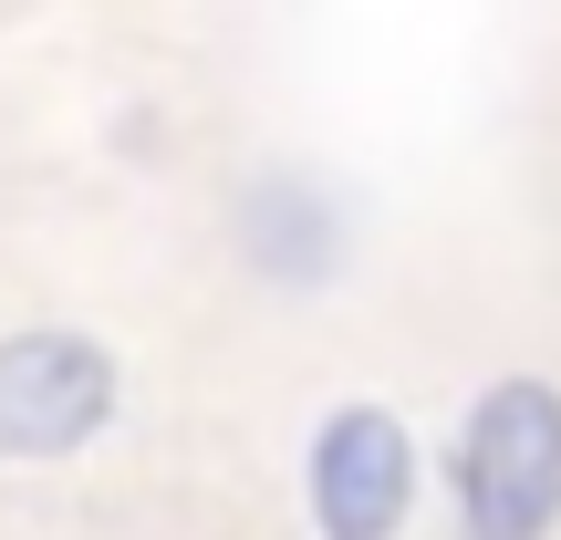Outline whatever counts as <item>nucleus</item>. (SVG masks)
I'll return each mask as SVG.
<instances>
[{
    "mask_svg": "<svg viewBox=\"0 0 561 540\" xmlns=\"http://www.w3.org/2000/svg\"><path fill=\"white\" fill-rule=\"evenodd\" d=\"M416 499V447L385 405H343L312 437V520L333 540H385Z\"/></svg>",
    "mask_w": 561,
    "mask_h": 540,
    "instance_id": "nucleus-3",
    "label": "nucleus"
},
{
    "mask_svg": "<svg viewBox=\"0 0 561 540\" xmlns=\"http://www.w3.org/2000/svg\"><path fill=\"white\" fill-rule=\"evenodd\" d=\"M458 509L479 540H541L561 520V395L541 375H510L479 395L458 437Z\"/></svg>",
    "mask_w": 561,
    "mask_h": 540,
    "instance_id": "nucleus-1",
    "label": "nucleus"
},
{
    "mask_svg": "<svg viewBox=\"0 0 561 540\" xmlns=\"http://www.w3.org/2000/svg\"><path fill=\"white\" fill-rule=\"evenodd\" d=\"M115 416V354L83 333H0V458L42 468L104 437Z\"/></svg>",
    "mask_w": 561,
    "mask_h": 540,
    "instance_id": "nucleus-2",
    "label": "nucleus"
}]
</instances>
